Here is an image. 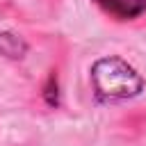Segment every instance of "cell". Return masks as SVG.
<instances>
[{
    "mask_svg": "<svg viewBox=\"0 0 146 146\" xmlns=\"http://www.w3.org/2000/svg\"><path fill=\"white\" fill-rule=\"evenodd\" d=\"M89 80H91L96 98L103 103L130 100V98L139 96L146 87V82L137 73V68L119 55L98 57L89 68Z\"/></svg>",
    "mask_w": 146,
    "mask_h": 146,
    "instance_id": "6da1fadb",
    "label": "cell"
},
{
    "mask_svg": "<svg viewBox=\"0 0 146 146\" xmlns=\"http://www.w3.org/2000/svg\"><path fill=\"white\" fill-rule=\"evenodd\" d=\"M46 100H48V105H57V80H55V75L48 78V84H46Z\"/></svg>",
    "mask_w": 146,
    "mask_h": 146,
    "instance_id": "277c9868",
    "label": "cell"
},
{
    "mask_svg": "<svg viewBox=\"0 0 146 146\" xmlns=\"http://www.w3.org/2000/svg\"><path fill=\"white\" fill-rule=\"evenodd\" d=\"M0 55H5L7 59H23L27 55V43L23 36H18L16 32L2 30L0 32Z\"/></svg>",
    "mask_w": 146,
    "mask_h": 146,
    "instance_id": "3957f363",
    "label": "cell"
},
{
    "mask_svg": "<svg viewBox=\"0 0 146 146\" xmlns=\"http://www.w3.org/2000/svg\"><path fill=\"white\" fill-rule=\"evenodd\" d=\"M116 21H135L146 14V0H94Z\"/></svg>",
    "mask_w": 146,
    "mask_h": 146,
    "instance_id": "7a4b0ae2",
    "label": "cell"
}]
</instances>
